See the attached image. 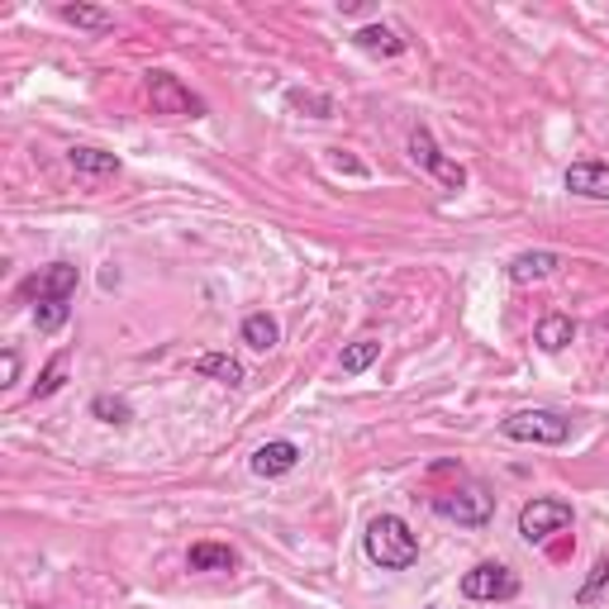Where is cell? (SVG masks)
I'll return each instance as SVG.
<instances>
[{"mask_svg":"<svg viewBox=\"0 0 609 609\" xmlns=\"http://www.w3.org/2000/svg\"><path fill=\"white\" fill-rule=\"evenodd\" d=\"M367 557L381 567V572H405V567L419 562V538L410 534V524L400 514H377L367 524V538H362Z\"/></svg>","mask_w":609,"mask_h":609,"instance_id":"cell-1","label":"cell"},{"mask_svg":"<svg viewBox=\"0 0 609 609\" xmlns=\"http://www.w3.org/2000/svg\"><path fill=\"white\" fill-rule=\"evenodd\" d=\"M500 434H504V438H514V443L562 448L567 438H572V424H567L557 410H520V414H510V419L500 424Z\"/></svg>","mask_w":609,"mask_h":609,"instance_id":"cell-2","label":"cell"},{"mask_svg":"<svg viewBox=\"0 0 609 609\" xmlns=\"http://www.w3.org/2000/svg\"><path fill=\"white\" fill-rule=\"evenodd\" d=\"M490 496L482 486H458V490H438L434 496V514L438 520H452V524H462V528H482L490 524Z\"/></svg>","mask_w":609,"mask_h":609,"instance_id":"cell-3","label":"cell"},{"mask_svg":"<svg viewBox=\"0 0 609 609\" xmlns=\"http://www.w3.org/2000/svg\"><path fill=\"white\" fill-rule=\"evenodd\" d=\"M462 595L466 600H514L520 595V576L510 572L504 562H476L472 572L462 576Z\"/></svg>","mask_w":609,"mask_h":609,"instance_id":"cell-4","label":"cell"},{"mask_svg":"<svg viewBox=\"0 0 609 609\" xmlns=\"http://www.w3.org/2000/svg\"><path fill=\"white\" fill-rule=\"evenodd\" d=\"M410 158L419 162V167H424V172H429L434 181H443L448 191H462V186H466V167H462V162H452L448 153L434 144V134H429V129H424V124L410 134Z\"/></svg>","mask_w":609,"mask_h":609,"instance_id":"cell-5","label":"cell"},{"mask_svg":"<svg viewBox=\"0 0 609 609\" xmlns=\"http://www.w3.org/2000/svg\"><path fill=\"white\" fill-rule=\"evenodd\" d=\"M572 528V504L567 500H528L520 510V534L524 543H548L552 534Z\"/></svg>","mask_w":609,"mask_h":609,"instance_id":"cell-6","label":"cell"},{"mask_svg":"<svg viewBox=\"0 0 609 609\" xmlns=\"http://www.w3.org/2000/svg\"><path fill=\"white\" fill-rule=\"evenodd\" d=\"M148 100H153V114H186V120L205 114V100L191 96L172 72H148Z\"/></svg>","mask_w":609,"mask_h":609,"instance_id":"cell-7","label":"cell"},{"mask_svg":"<svg viewBox=\"0 0 609 609\" xmlns=\"http://www.w3.org/2000/svg\"><path fill=\"white\" fill-rule=\"evenodd\" d=\"M76 267L72 263H53V267H44L38 277L29 281V295H34V305L38 301H72L76 295Z\"/></svg>","mask_w":609,"mask_h":609,"instance_id":"cell-8","label":"cell"},{"mask_svg":"<svg viewBox=\"0 0 609 609\" xmlns=\"http://www.w3.org/2000/svg\"><path fill=\"white\" fill-rule=\"evenodd\" d=\"M562 181L581 200H609V162H572Z\"/></svg>","mask_w":609,"mask_h":609,"instance_id":"cell-9","label":"cell"},{"mask_svg":"<svg viewBox=\"0 0 609 609\" xmlns=\"http://www.w3.org/2000/svg\"><path fill=\"white\" fill-rule=\"evenodd\" d=\"M295 466H301V448L291 443V438H277V443H263L253 452V472L257 476H287V472H295Z\"/></svg>","mask_w":609,"mask_h":609,"instance_id":"cell-10","label":"cell"},{"mask_svg":"<svg viewBox=\"0 0 609 609\" xmlns=\"http://www.w3.org/2000/svg\"><path fill=\"white\" fill-rule=\"evenodd\" d=\"M562 267V257L557 253H548V248H534V253H520V257H510V281L514 287H528V281H548L552 271Z\"/></svg>","mask_w":609,"mask_h":609,"instance_id":"cell-11","label":"cell"},{"mask_svg":"<svg viewBox=\"0 0 609 609\" xmlns=\"http://www.w3.org/2000/svg\"><path fill=\"white\" fill-rule=\"evenodd\" d=\"M353 44L372 58H400L405 53V38H400L395 29H386V24H362V29L353 34Z\"/></svg>","mask_w":609,"mask_h":609,"instance_id":"cell-12","label":"cell"},{"mask_svg":"<svg viewBox=\"0 0 609 609\" xmlns=\"http://www.w3.org/2000/svg\"><path fill=\"white\" fill-rule=\"evenodd\" d=\"M186 567L191 572H233V567H239V552H233L229 543H196V548L186 552Z\"/></svg>","mask_w":609,"mask_h":609,"instance_id":"cell-13","label":"cell"},{"mask_svg":"<svg viewBox=\"0 0 609 609\" xmlns=\"http://www.w3.org/2000/svg\"><path fill=\"white\" fill-rule=\"evenodd\" d=\"M58 20L72 24V29H86V34H110L114 29V15L100 5H58Z\"/></svg>","mask_w":609,"mask_h":609,"instance_id":"cell-14","label":"cell"},{"mask_svg":"<svg viewBox=\"0 0 609 609\" xmlns=\"http://www.w3.org/2000/svg\"><path fill=\"white\" fill-rule=\"evenodd\" d=\"M377 357H381V339H377V333H362V339H353L343 348L339 367H343V377H357V372H367Z\"/></svg>","mask_w":609,"mask_h":609,"instance_id":"cell-15","label":"cell"},{"mask_svg":"<svg viewBox=\"0 0 609 609\" xmlns=\"http://www.w3.org/2000/svg\"><path fill=\"white\" fill-rule=\"evenodd\" d=\"M534 339H538L543 353H562V348L576 339V324L567 319V315H548V319H538V333H534Z\"/></svg>","mask_w":609,"mask_h":609,"instance_id":"cell-16","label":"cell"},{"mask_svg":"<svg viewBox=\"0 0 609 609\" xmlns=\"http://www.w3.org/2000/svg\"><path fill=\"white\" fill-rule=\"evenodd\" d=\"M196 372H200V377L224 381V386H243V362L229 357V353H200L196 357Z\"/></svg>","mask_w":609,"mask_h":609,"instance_id":"cell-17","label":"cell"},{"mask_svg":"<svg viewBox=\"0 0 609 609\" xmlns=\"http://www.w3.org/2000/svg\"><path fill=\"white\" fill-rule=\"evenodd\" d=\"M68 162L82 176H114V172H120V158H114V153H100V148H72Z\"/></svg>","mask_w":609,"mask_h":609,"instance_id":"cell-18","label":"cell"},{"mask_svg":"<svg viewBox=\"0 0 609 609\" xmlns=\"http://www.w3.org/2000/svg\"><path fill=\"white\" fill-rule=\"evenodd\" d=\"M243 343L253 348V353H271V348L281 343V329L271 315H248L243 319Z\"/></svg>","mask_w":609,"mask_h":609,"instance_id":"cell-19","label":"cell"},{"mask_svg":"<svg viewBox=\"0 0 609 609\" xmlns=\"http://www.w3.org/2000/svg\"><path fill=\"white\" fill-rule=\"evenodd\" d=\"M68 367H72V357H68V353H58L44 372H38V381H34V391H29V395H34V400L58 395V391H62V381H68Z\"/></svg>","mask_w":609,"mask_h":609,"instance_id":"cell-20","label":"cell"},{"mask_svg":"<svg viewBox=\"0 0 609 609\" xmlns=\"http://www.w3.org/2000/svg\"><path fill=\"white\" fill-rule=\"evenodd\" d=\"M68 319H72V301H38V305H34L38 333H58Z\"/></svg>","mask_w":609,"mask_h":609,"instance_id":"cell-21","label":"cell"},{"mask_svg":"<svg viewBox=\"0 0 609 609\" xmlns=\"http://www.w3.org/2000/svg\"><path fill=\"white\" fill-rule=\"evenodd\" d=\"M90 414H96L100 424H129V419H134L129 400H120V395H96V400H90Z\"/></svg>","mask_w":609,"mask_h":609,"instance_id":"cell-22","label":"cell"},{"mask_svg":"<svg viewBox=\"0 0 609 609\" xmlns=\"http://www.w3.org/2000/svg\"><path fill=\"white\" fill-rule=\"evenodd\" d=\"M291 106L295 110H315V120H329V114H333V100L329 96H315V90H291Z\"/></svg>","mask_w":609,"mask_h":609,"instance_id":"cell-23","label":"cell"},{"mask_svg":"<svg viewBox=\"0 0 609 609\" xmlns=\"http://www.w3.org/2000/svg\"><path fill=\"white\" fill-rule=\"evenodd\" d=\"M605 581H609V557H600V562L590 567V576H586V586L576 590V600H581V605H590V600H595V590H600Z\"/></svg>","mask_w":609,"mask_h":609,"instance_id":"cell-24","label":"cell"},{"mask_svg":"<svg viewBox=\"0 0 609 609\" xmlns=\"http://www.w3.org/2000/svg\"><path fill=\"white\" fill-rule=\"evenodd\" d=\"M15 381H20V353H15V348H5V381H0V386L10 391Z\"/></svg>","mask_w":609,"mask_h":609,"instance_id":"cell-25","label":"cell"}]
</instances>
